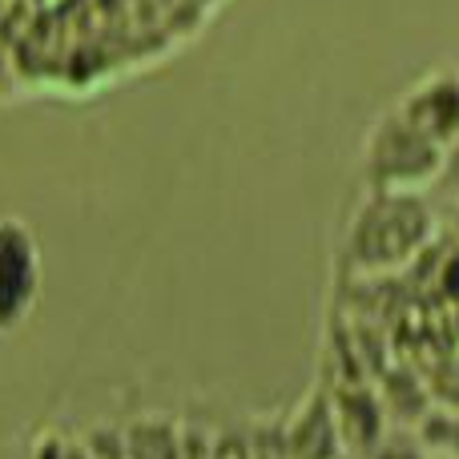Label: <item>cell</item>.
Instances as JSON below:
<instances>
[{
    "mask_svg": "<svg viewBox=\"0 0 459 459\" xmlns=\"http://www.w3.org/2000/svg\"><path fill=\"white\" fill-rule=\"evenodd\" d=\"M439 218L423 194L367 190L342 230V262L355 274H395L436 242Z\"/></svg>",
    "mask_w": 459,
    "mask_h": 459,
    "instance_id": "cell-1",
    "label": "cell"
},
{
    "mask_svg": "<svg viewBox=\"0 0 459 459\" xmlns=\"http://www.w3.org/2000/svg\"><path fill=\"white\" fill-rule=\"evenodd\" d=\"M444 161V145L431 142L420 126L403 117L399 105H391L363 142V182L367 190L383 194H431Z\"/></svg>",
    "mask_w": 459,
    "mask_h": 459,
    "instance_id": "cell-2",
    "label": "cell"
},
{
    "mask_svg": "<svg viewBox=\"0 0 459 459\" xmlns=\"http://www.w3.org/2000/svg\"><path fill=\"white\" fill-rule=\"evenodd\" d=\"M45 290L40 242L24 218L0 214V334H16L32 323Z\"/></svg>",
    "mask_w": 459,
    "mask_h": 459,
    "instance_id": "cell-3",
    "label": "cell"
},
{
    "mask_svg": "<svg viewBox=\"0 0 459 459\" xmlns=\"http://www.w3.org/2000/svg\"><path fill=\"white\" fill-rule=\"evenodd\" d=\"M399 109L444 150L459 142V65H444V69H431L428 77H420L399 97Z\"/></svg>",
    "mask_w": 459,
    "mask_h": 459,
    "instance_id": "cell-4",
    "label": "cell"
},
{
    "mask_svg": "<svg viewBox=\"0 0 459 459\" xmlns=\"http://www.w3.org/2000/svg\"><path fill=\"white\" fill-rule=\"evenodd\" d=\"M331 407L339 420V436L351 459H367L391 431V415L375 387H339L331 391Z\"/></svg>",
    "mask_w": 459,
    "mask_h": 459,
    "instance_id": "cell-5",
    "label": "cell"
},
{
    "mask_svg": "<svg viewBox=\"0 0 459 459\" xmlns=\"http://www.w3.org/2000/svg\"><path fill=\"white\" fill-rule=\"evenodd\" d=\"M282 444L290 459H342L347 455L326 391H315V395L302 399V407L282 428Z\"/></svg>",
    "mask_w": 459,
    "mask_h": 459,
    "instance_id": "cell-6",
    "label": "cell"
},
{
    "mask_svg": "<svg viewBox=\"0 0 459 459\" xmlns=\"http://www.w3.org/2000/svg\"><path fill=\"white\" fill-rule=\"evenodd\" d=\"M415 436L423 439L431 455L459 459V407L452 403H431V411L415 423Z\"/></svg>",
    "mask_w": 459,
    "mask_h": 459,
    "instance_id": "cell-7",
    "label": "cell"
},
{
    "mask_svg": "<svg viewBox=\"0 0 459 459\" xmlns=\"http://www.w3.org/2000/svg\"><path fill=\"white\" fill-rule=\"evenodd\" d=\"M126 459H182V444L169 423H137L126 431Z\"/></svg>",
    "mask_w": 459,
    "mask_h": 459,
    "instance_id": "cell-8",
    "label": "cell"
},
{
    "mask_svg": "<svg viewBox=\"0 0 459 459\" xmlns=\"http://www.w3.org/2000/svg\"><path fill=\"white\" fill-rule=\"evenodd\" d=\"M367 459H436V455L423 447V439L415 436V428H391Z\"/></svg>",
    "mask_w": 459,
    "mask_h": 459,
    "instance_id": "cell-9",
    "label": "cell"
},
{
    "mask_svg": "<svg viewBox=\"0 0 459 459\" xmlns=\"http://www.w3.org/2000/svg\"><path fill=\"white\" fill-rule=\"evenodd\" d=\"M431 190L447 202V206H459V142H452L444 150V161H439V178Z\"/></svg>",
    "mask_w": 459,
    "mask_h": 459,
    "instance_id": "cell-10",
    "label": "cell"
},
{
    "mask_svg": "<svg viewBox=\"0 0 459 459\" xmlns=\"http://www.w3.org/2000/svg\"><path fill=\"white\" fill-rule=\"evenodd\" d=\"M342 459H351V455H342Z\"/></svg>",
    "mask_w": 459,
    "mask_h": 459,
    "instance_id": "cell-11",
    "label": "cell"
},
{
    "mask_svg": "<svg viewBox=\"0 0 459 459\" xmlns=\"http://www.w3.org/2000/svg\"><path fill=\"white\" fill-rule=\"evenodd\" d=\"M436 459H439V455H436Z\"/></svg>",
    "mask_w": 459,
    "mask_h": 459,
    "instance_id": "cell-12",
    "label": "cell"
}]
</instances>
